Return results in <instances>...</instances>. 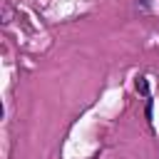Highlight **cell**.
<instances>
[{
	"instance_id": "6da1fadb",
	"label": "cell",
	"mask_w": 159,
	"mask_h": 159,
	"mask_svg": "<svg viewBox=\"0 0 159 159\" xmlns=\"http://www.w3.org/2000/svg\"><path fill=\"white\" fill-rule=\"evenodd\" d=\"M134 87H137V92H139L144 99H147V97H152V94H149V80H147L144 75H137V80H134Z\"/></svg>"
}]
</instances>
